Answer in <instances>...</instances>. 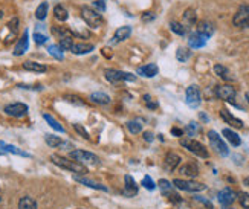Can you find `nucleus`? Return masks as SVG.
<instances>
[{
  "label": "nucleus",
  "instance_id": "cd10ccee",
  "mask_svg": "<svg viewBox=\"0 0 249 209\" xmlns=\"http://www.w3.org/2000/svg\"><path fill=\"white\" fill-rule=\"evenodd\" d=\"M180 173L183 175H188V177H196V175L199 174V168L194 163H188V165H185V167L180 168Z\"/></svg>",
  "mask_w": 249,
  "mask_h": 209
},
{
  "label": "nucleus",
  "instance_id": "f03ea898",
  "mask_svg": "<svg viewBox=\"0 0 249 209\" xmlns=\"http://www.w3.org/2000/svg\"><path fill=\"white\" fill-rule=\"evenodd\" d=\"M81 17H83V20H84L86 23H88L90 28H100V26H103V23H104L103 16H101L96 9L89 8V6H83V8H81Z\"/></svg>",
  "mask_w": 249,
  "mask_h": 209
},
{
  "label": "nucleus",
  "instance_id": "aec40b11",
  "mask_svg": "<svg viewBox=\"0 0 249 209\" xmlns=\"http://www.w3.org/2000/svg\"><path fill=\"white\" fill-rule=\"evenodd\" d=\"M220 115H222V118L226 121V122L231 124L232 127H235V128H242V127H243V122H242V121H240V119H237L235 116H232L230 112H226V110H222Z\"/></svg>",
  "mask_w": 249,
  "mask_h": 209
},
{
  "label": "nucleus",
  "instance_id": "58836bf2",
  "mask_svg": "<svg viewBox=\"0 0 249 209\" xmlns=\"http://www.w3.org/2000/svg\"><path fill=\"white\" fill-rule=\"evenodd\" d=\"M127 128H128L130 133L136 135V133H139L141 130H142V124H141L139 121H128V122H127Z\"/></svg>",
  "mask_w": 249,
  "mask_h": 209
},
{
  "label": "nucleus",
  "instance_id": "473e14b6",
  "mask_svg": "<svg viewBox=\"0 0 249 209\" xmlns=\"http://www.w3.org/2000/svg\"><path fill=\"white\" fill-rule=\"evenodd\" d=\"M48 52L52 55L53 58H57V60H63L64 58V51L60 48V45H51L48 48Z\"/></svg>",
  "mask_w": 249,
  "mask_h": 209
},
{
  "label": "nucleus",
  "instance_id": "6e6d98bb",
  "mask_svg": "<svg viewBox=\"0 0 249 209\" xmlns=\"http://www.w3.org/2000/svg\"><path fill=\"white\" fill-rule=\"evenodd\" d=\"M246 100H248V103H249V93L246 95Z\"/></svg>",
  "mask_w": 249,
  "mask_h": 209
},
{
  "label": "nucleus",
  "instance_id": "f257e3e1",
  "mask_svg": "<svg viewBox=\"0 0 249 209\" xmlns=\"http://www.w3.org/2000/svg\"><path fill=\"white\" fill-rule=\"evenodd\" d=\"M51 160L55 165H58L60 168H64V170L72 171V173H78V174H86V173H88V170H86L84 165L75 162V160H69V159L63 157V156H58V155H52Z\"/></svg>",
  "mask_w": 249,
  "mask_h": 209
},
{
  "label": "nucleus",
  "instance_id": "5701e85b",
  "mask_svg": "<svg viewBox=\"0 0 249 209\" xmlns=\"http://www.w3.org/2000/svg\"><path fill=\"white\" fill-rule=\"evenodd\" d=\"M197 32L202 34L203 37L210 38L214 34V26H213V23H210V21H202V23H199Z\"/></svg>",
  "mask_w": 249,
  "mask_h": 209
},
{
  "label": "nucleus",
  "instance_id": "412c9836",
  "mask_svg": "<svg viewBox=\"0 0 249 209\" xmlns=\"http://www.w3.org/2000/svg\"><path fill=\"white\" fill-rule=\"evenodd\" d=\"M179 163H180V157L178 155H175V153H168L165 157V168L168 171H173Z\"/></svg>",
  "mask_w": 249,
  "mask_h": 209
},
{
  "label": "nucleus",
  "instance_id": "4468645a",
  "mask_svg": "<svg viewBox=\"0 0 249 209\" xmlns=\"http://www.w3.org/2000/svg\"><path fill=\"white\" fill-rule=\"evenodd\" d=\"M235 197H237V194H235L231 188H225V190H222V191L219 192V202H220L223 206H230V205L234 203Z\"/></svg>",
  "mask_w": 249,
  "mask_h": 209
},
{
  "label": "nucleus",
  "instance_id": "c85d7f7f",
  "mask_svg": "<svg viewBox=\"0 0 249 209\" xmlns=\"http://www.w3.org/2000/svg\"><path fill=\"white\" fill-rule=\"evenodd\" d=\"M43 118H45V121H46V122L53 128V130H57L58 131V133H64V128H63V125L58 122V121L55 119V118H52L51 115H48V113H45V115H43Z\"/></svg>",
  "mask_w": 249,
  "mask_h": 209
},
{
  "label": "nucleus",
  "instance_id": "e433bc0d",
  "mask_svg": "<svg viewBox=\"0 0 249 209\" xmlns=\"http://www.w3.org/2000/svg\"><path fill=\"white\" fill-rule=\"evenodd\" d=\"M183 20H185V23L187 25H194L196 23V20H197V17H196V11L194 9H187L185 11V14H183Z\"/></svg>",
  "mask_w": 249,
  "mask_h": 209
},
{
  "label": "nucleus",
  "instance_id": "49530a36",
  "mask_svg": "<svg viewBox=\"0 0 249 209\" xmlns=\"http://www.w3.org/2000/svg\"><path fill=\"white\" fill-rule=\"evenodd\" d=\"M142 186H144V188H147V190H155V182L153 180H151L150 177H148V175H145V177H144V180H142Z\"/></svg>",
  "mask_w": 249,
  "mask_h": 209
},
{
  "label": "nucleus",
  "instance_id": "39448f33",
  "mask_svg": "<svg viewBox=\"0 0 249 209\" xmlns=\"http://www.w3.org/2000/svg\"><path fill=\"white\" fill-rule=\"evenodd\" d=\"M104 76L112 83H120V81H136V76L127 72H121L116 69H107L104 72Z\"/></svg>",
  "mask_w": 249,
  "mask_h": 209
},
{
  "label": "nucleus",
  "instance_id": "f704fd0d",
  "mask_svg": "<svg viewBox=\"0 0 249 209\" xmlns=\"http://www.w3.org/2000/svg\"><path fill=\"white\" fill-rule=\"evenodd\" d=\"M48 8H49L48 2L40 3V6L36 9V17H37V20H45L46 18V16H48Z\"/></svg>",
  "mask_w": 249,
  "mask_h": 209
},
{
  "label": "nucleus",
  "instance_id": "de8ad7c7",
  "mask_svg": "<svg viewBox=\"0 0 249 209\" xmlns=\"http://www.w3.org/2000/svg\"><path fill=\"white\" fill-rule=\"evenodd\" d=\"M93 6L100 11V13H104L106 11V3H104V0H96V2H93Z\"/></svg>",
  "mask_w": 249,
  "mask_h": 209
},
{
  "label": "nucleus",
  "instance_id": "5fc2aeb1",
  "mask_svg": "<svg viewBox=\"0 0 249 209\" xmlns=\"http://www.w3.org/2000/svg\"><path fill=\"white\" fill-rule=\"evenodd\" d=\"M3 17V13H2V11H0V18H2Z\"/></svg>",
  "mask_w": 249,
  "mask_h": 209
},
{
  "label": "nucleus",
  "instance_id": "1a4fd4ad",
  "mask_svg": "<svg viewBox=\"0 0 249 209\" xmlns=\"http://www.w3.org/2000/svg\"><path fill=\"white\" fill-rule=\"evenodd\" d=\"M232 23L237 28H249V6H240L239 11L235 13Z\"/></svg>",
  "mask_w": 249,
  "mask_h": 209
},
{
  "label": "nucleus",
  "instance_id": "b1692460",
  "mask_svg": "<svg viewBox=\"0 0 249 209\" xmlns=\"http://www.w3.org/2000/svg\"><path fill=\"white\" fill-rule=\"evenodd\" d=\"M90 100H92V103L100 104V105H107V104H110V96H109V95H106V93H100V92L92 93V95H90Z\"/></svg>",
  "mask_w": 249,
  "mask_h": 209
},
{
  "label": "nucleus",
  "instance_id": "a18cd8bd",
  "mask_svg": "<svg viewBox=\"0 0 249 209\" xmlns=\"http://www.w3.org/2000/svg\"><path fill=\"white\" fill-rule=\"evenodd\" d=\"M144 103L147 104V107L148 108H151V110H155L156 107H158V103L156 101H153V98H151L150 95H145L144 96Z\"/></svg>",
  "mask_w": 249,
  "mask_h": 209
},
{
  "label": "nucleus",
  "instance_id": "2eb2a0df",
  "mask_svg": "<svg viewBox=\"0 0 249 209\" xmlns=\"http://www.w3.org/2000/svg\"><path fill=\"white\" fill-rule=\"evenodd\" d=\"M207 41L208 38L207 37H203L202 34H199V32H193V34L190 35L188 38V43H190V46L194 48V49H199V48H203L205 45H207Z\"/></svg>",
  "mask_w": 249,
  "mask_h": 209
},
{
  "label": "nucleus",
  "instance_id": "9b49d317",
  "mask_svg": "<svg viewBox=\"0 0 249 209\" xmlns=\"http://www.w3.org/2000/svg\"><path fill=\"white\" fill-rule=\"evenodd\" d=\"M5 113L13 118H23L28 113V105L23 103H14L5 107Z\"/></svg>",
  "mask_w": 249,
  "mask_h": 209
},
{
  "label": "nucleus",
  "instance_id": "f3484780",
  "mask_svg": "<svg viewBox=\"0 0 249 209\" xmlns=\"http://www.w3.org/2000/svg\"><path fill=\"white\" fill-rule=\"evenodd\" d=\"M71 51L75 55H86L93 51V45H89V43H73Z\"/></svg>",
  "mask_w": 249,
  "mask_h": 209
},
{
  "label": "nucleus",
  "instance_id": "8fccbe9b",
  "mask_svg": "<svg viewBox=\"0 0 249 209\" xmlns=\"http://www.w3.org/2000/svg\"><path fill=\"white\" fill-rule=\"evenodd\" d=\"M155 17H156V16L148 11V13H144V14H142V21H151V20H155Z\"/></svg>",
  "mask_w": 249,
  "mask_h": 209
},
{
  "label": "nucleus",
  "instance_id": "72a5a7b5",
  "mask_svg": "<svg viewBox=\"0 0 249 209\" xmlns=\"http://www.w3.org/2000/svg\"><path fill=\"white\" fill-rule=\"evenodd\" d=\"M214 72L217 73L220 78H223V80H231L232 76H231V73H230V70L225 68V66H222V64H217V66H214Z\"/></svg>",
  "mask_w": 249,
  "mask_h": 209
},
{
  "label": "nucleus",
  "instance_id": "9d476101",
  "mask_svg": "<svg viewBox=\"0 0 249 209\" xmlns=\"http://www.w3.org/2000/svg\"><path fill=\"white\" fill-rule=\"evenodd\" d=\"M215 95L217 98L223 101H228V103H234V98H235V89L230 84H225V86H217L215 87Z\"/></svg>",
  "mask_w": 249,
  "mask_h": 209
},
{
  "label": "nucleus",
  "instance_id": "a211bd4d",
  "mask_svg": "<svg viewBox=\"0 0 249 209\" xmlns=\"http://www.w3.org/2000/svg\"><path fill=\"white\" fill-rule=\"evenodd\" d=\"M130 35H132V26H121V28H118V31L115 32V37H113V43L124 41Z\"/></svg>",
  "mask_w": 249,
  "mask_h": 209
},
{
  "label": "nucleus",
  "instance_id": "423d86ee",
  "mask_svg": "<svg viewBox=\"0 0 249 209\" xmlns=\"http://www.w3.org/2000/svg\"><path fill=\"white\" fill-rule=\"evenodd\" d=\"M208 139H210V142H211V145H213V148L219 153L220 156H228L230 155V150H228V147H226V144L222 140V138L215 133L214 130H211V131H208Z\"/></svg>",
  "mask_w": 249,
  "mask_h": 209
},
{
  "label": "nucleus",
  "instance_id": "393cba45",
  "mask_svg": "<svg viewBox=\"0 0 249 209\" xmlns=\"http://www.w3.org/2000/svg\"><path fill=\"white\" fill-rule=\"evenodd\" d=\"M136 192H138V186H136L133 177L132 175H125V194L133 197V195H136Z\"/></svg>",
  "mask_w": 249,
  "mask_h": 209
},
{
  "label": "nucleus",
  "instance_id": "7c9ffc66",
  "mask_svg": "<svg viewBox=\"0 0 249 209\" xmlns=\"http://www.w3.org/2000/svg\"><path fill=\"white\" fill-rule=\"evenodd\" d=\"M46 144L52 148H58L64 145V140L58 136H52V135H46Z\"/></svg>",
  "mask_w": 249,
  "mask_h": 209
},
{
  "label": "nucleus",
  "instance_id": "4d7b16f0",
  "mask_svg": "<svg viewBox=\"0 0 249 209\" xmlns=\"http://www.w3.org/2000/svg\"><path fill=\"white\" fill-rule=\"evenodd\" d=\"M246 183H249V180H246Z\"/></svg>",
  "mask_w": 249,
  "mask_h": 209
},
{
  "label": "nucleus",
  "instance_id": "a878e982",
  "mask_svg": "<svg viewBox=\"0 0 249 209\" xmlns=\"http://www.w3.org/2000/svg\"><path fill=\"white\" fill-rule=\"evenodd\" d=\"M53 16H55V18L58 21H66L69 18V13L68 9L64 8L63 5H57L55 8H53Z\"/></svg>",
  "mask_w": 249,
  "mask_h": 209
},
{
  "label": "nucleus",
  "instance_id": "6ab92c4d",
  "mask_svg": "<svg viewBox=\"0 0 249 209\" xmlns=\"http://www.w3.org/2000/svg\"><path fill=\"white\" fill-rule=\"evenodd\" d=\"M23 68L29 72H37V73H45L48 70V68L45 64L37 63V61H25L23 63Z\"/></svg>",
  "mask_w": 249,
  "mask_h": 209
},
{
  "label": "nucleus",
  "instance_id": "37998d69",
  "mask_svg": "<svg viewBox=\"0 0 249 209\" xmlns=\"http://www.w3.org/2000/svg\"><path fill=\"white\" fill-rule=\"evenodd\" d=\"M8 28H9V31H11V37H13L16 32H17V29H18V18H13L8 23Z\"/></svg>",
  "mask_w": 249,
  "mask_h": 209
},
{
  "label": "nucleus",
  "instance_id": "7ed1b4c3",
  "mask_svg": "<svg viewBox=\"0 0 249 209\" xmlns=\"http://www.w3.org/2000/svg\"><path fill=\"white\" fill-rule=\"evenodd\" d=\"M69 157L81 165H100V157L93 153L84 151V150H75L69 153Z\"/></svg>",
  "mask_w": 249,
  "mask_h": 209
},
{
  "label": "nucleus",
  "instance_id": "ea45409f",
  "mask_svg": "<svg viewBox=\"0 0 249 209\" xmlns=\"http://www.w3.org/2000/svg\"><path fill=\"white\" fill-rule=\"evenodd\" d=\"M190 55H191V52L187 48H179L178 52H176V58L179 61H187L190 58Z\"/></svg>",
  "mask_w": 249,
  "mask_h": 209
},
{
  "label": "nucleus",
  "instance_id": "20e7f679",
  "mask_svg": "<svg viewBox=\"0 0 249 209\" xmlns=\"http://www.w3.org/2000/svg\"><path fill=\"white\" fill-rule=\"evenodd\" d=\"M180 144L183 148H187L188 151H191L193 155H196L199 157H203V159H207L210 155H208V150L205 148L200 142L197 140H194V139H182L180 140Z\"/></svg>",
  "mask_w": 249,
  "mask_h": 209
},
{
  "label": "nucleus",
  "instance_id": "3c124183",
  "mask_svg": "<svg viewBox=\"0 0 249 209\" xmlns=\"http://www.w3.org/2000/svg\"><path fill=\"white\" fill-rule=\"evenodd\" d=\"M194 130H196V124H194V122H191V125H188L187 131H188L190 135H193V133H194Z\"/></svg>",
  "mask_w": 249,
  "mask_h": 209
},
{
  "label": "nucleus",
  "instance_id": "4be33fe9",
  "mask_svg": "<svg viewBox=\"0 0 249 209\" xmlns=\"http://www.w3.org/2000/svg\"><path fill=\"white\" fill-rule=\"evenodd\" d=\"M223 136L228 139V142L230 144H232L234 147H239L240 144H242V140H240V136L235 133V131H232V130H230V128H225L223 130Z\"/></svg>",
  "mask_w": 249,
  "mask_h": 209
},
{
  "label": "nucleus",
  "instance_id": "c9c22d12",
  "mask_svg": "<svg viewBox=\"0 0 249 209\" xmlns=\"http://www.w3.org/2000/svg\"><path fill=\"white\" fill-rule=\"evenodd\" d=\"M170 29L175 32V34H178V35H185L187 34V28L183 26L182 23H178V21H171Z\"/></svg>",
  "mask_w": 249,
  "mask_h": 209
},
{
  "label": "nucleus",
  "instance_id": "4c0bfd02",
  "mask_svg": "<svg viewBox=\"0 0 249 209\" xmlns=\"http://www.w3.org/2000/svg\"><path fill=\"white\" fill-rule=\"evenodd\" d=\"M52 34L53 35H57L60 40L61 38H66V37H72V34H71V31L69 29H66V28H52Z\"/></svg>",
  "mask_w": 249,
  "mask_h": 209
},
{
  "label": "nucleus",
  "instance_id": "2f4dec72",
  "mask_svg": "<svg viewBox=\"0 0 249 209\" xmlns=\"http://www.w3.org/2000/svg\"><path fill=\"white\" fill-rule=\"evenodd\" d=\"M75 180L77 182H80V183H83V185H86V186H89V188H95V190H100V191H107V188L106 186H103V185H100V183H95V182H92V180H88V179H81V177H75Z\"/></svg>",
  "mask_w": 249,
  "mask_h": 209
},
{
  "label": "nucleus",
  "instance_id": "c03bdc74",
  "mask_svg": "<svg viewBox=\"0 0 249 209\" xmlns=\"http://www.w3.org/2000/svg\"><path fill=\"white\" fill-rule=\"evenodd\" d=\"M239 200H240V205L245 209H249V195L246 192H240L239 194Z\"/></svg>",
  "mask_w": 249,
  "mask_h": 209
},
{
  "label": "nucleus",
  "instance_id": "ddd939ff",
  "mask_svg": "<svg viewBox=\"0 0 249 209\" xmlns=\"http://www.w3.org/2000/svg\"><path fill=\"white\" fill-rule=\"evenodd\" d=\"M29 48V32L25 31L23 35H21V38L18 40V43L16 45V49H14V55L16 57H20V55H23Z\"/></svg>",
  "mask_w": 249,
  "mask_h": 209
},
{
  "label": "nucleus",
  "instance_id": "864d4df0",
  "mask_svg": "<svg viewBox=\"0 0 249 209\" xmlns=\"http://www.w3.org/2000/svg\"><path fill=\"white\" fill-rule=\"evenodd\" d=\"M144 139H145L147 142H151V140H153V135L148 133V131H147V133H144Z\"/></svg>",
  "mask_w": 249,
  "mask_h": 209
},
{
  "label": "nucleus",
  "instance_id": "09e8293b",
  "mask_svg": "<svg viewBox=\"0 0 249 209\" xmlns=\"http://www.w3.org/2000/svg\"><path fill=\"white\" fill-rule=\"evenodd\" d=\"M73 127H75V130H77V131H78V133H80V135H83V138H86V139H90L89 133H88V131H86V130H84V128H83L81 125H78V124H75Z\"/></svg>",
  "mask_w": 249,
  "mask_h": 209
},
{
  "label": "nucleus",
  "instance_id": "6e6552de",
  "mask_svg": "<svg viewBox=\"0 0 249 209\" xmlns=\"http://www.w3.org/2000/svg\"><path fill=\"white\" fill-rule=\"evenodd\" d=\"M187 104L191 107V108H197L202 103V93L199 90V87L197 86H190L188 89H187Z\"/></svg>",
  "mask_w": 249,
  "mask_h": 209
},
{
  "label": "nucleus",
  "instance_id": "603ef678",
  "mask_svg": "<svg viewBox=\"0 0 249 209\" xmlns=\"http://www.w3.org/2000/svg\"><path fill=\"white\" fill-rule=\"evenodd\" d=\"M171 133H173V135H176V136H182V135H183V131L179 130V128H173V130H171Z\"/></svg>",
  "mask_w": 249,
  "mask_h": 209
},
{
  "label": "nucleus",
  "instance_id": "79ce46f5",
  "mask_svg": "<svg viewBox=\"0 0 249 209\" xmlns=\"http://www.w3.org/2000/svg\"><path fill=\"white\" fill-rule=\"evenodd\" d=\"M34 41L37 43V45H45V43L48 41V37L45 34H40V32H34Z\"/></svg>",
  "mask_w": 249,
  "mask_h": 209
},
{
  "label": "nucleus",
  "instance_id": "dca6fc26",
  "mask_svg": "<svg viewBox=\"0 0 249 209\" xmlns=\"http://www.w3.org/2000/svg\"><path fill=\"white\" fill-rule=\"evenodd\" d=\"M158 72H159V69L156 64H145L142 68L138 69V75H142L145 78H153V76L158 75Z\"/></svg>",
  "mask_w": 249,
  "mask_h": 209
},
{
  "label": "nucleus",
  "instance_id": "0eeeda50",
  "mask_svg": "<svg viewBox=\"0 0 249 209\" xmlns=\"http://www.w3.org/2000/svg\"><path fill=\"white\" fill-rule=\"evenodd\" d=\"M173 185H175L178 190L188 191V192H197V191H203L205 190V185L203 183L193 182V180H180V179H176L175 182H173Z\"/></svg>",
  "mask_w": 249,
  "mask_h": 209
},
{
  "label": "nucleus",
  "instance_id": "c756f323",
  "mask_svg": "<svg viewBox=\"0 0 249 209\" xmlns=\"http://www.w3.org/2000/svg\"><path fill=\"white\" fill-rule=\"evenodd\" d=\"M0 147H2L3 151L13 153V155H18V156H23V157H29L28 153H25V151H21V150L16 148L14 145H8V144H5V142H0Z\"/></svg>",
  "mask_w": 249,
  "mask_h": 209
},
{
  "label": "nucleus",
  "instance_id": "a19ab883",
  "mask_svg": "<svg viewBox=\"0 0 249 209\" xmlns=\"http://www.w3.org/2000/svg\"><path fill=\"white\" fill-rule=\"evenodd\" d=\"M72 45H73L72 37H66V38H61V40H60V48H61L63 51H71Z\"/></svg>",
  "mask_w": 249,
  "mask_h": 209
},
{
  "label": "nucleus",
  "instance_id": "f8f14e48",
  "mask_svg": "<svg viewBox=\"0 0 249 209\" xmlns=\"http://www.w3.org/2000/svg\"><path fill=\"white\" fill-rule=\"evenodd\" d=\"M159 188L162 190V192H164L170 202H175V203H179L180 202V197L173 191V186L170 185V182L167 180H159Z\"/></svg>",
  "mask_w": 249,
  "mask_h": 209
},
{
  "label": "nucleus",
  "instance_id": "bb28decb",
  "mask_svg": "<svg viewBox=\"0 0 249 209\" xmlns=\"http://www.w3.org/2000/svg\"><path fill=\"white\" fill-rule=\"evenodd\" d=\"M18 209H37V203L32 197H21L18 202Z\"/></svg>",
  "mask_w": 249,
  "mask_h": 209
}]
</instances>
